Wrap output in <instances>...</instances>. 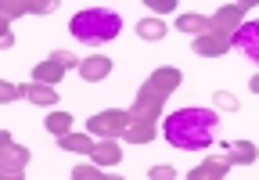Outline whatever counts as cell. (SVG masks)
Listing matches in <instances>:
<instances>
[{"instance_id":"obj_21","label":"cell","mask_w":259,"mask_h":180,"mask_svg":"<svg viewBox=\"0 0 259 180\" xmlns=\"http://www.w3.org/2000/svg\"><path fill=\"white\" fill-rule=\"evenodd\" d=\"M101 169H105V166H97V162L90 159V162H83V166L72 169V180H105L108 173H101Z\"/></svg>"},{"instance_id":"obj_14","label":"cell","mask_w":259,"mask_h":180,"mask_svg":"<svg viewBox=\"0 0 259 180\" xmlns=\"http://www.w3.org/2000/svg\"><path fill=\"white\" fill-rule=\"evenodd\" d=\"M25 101L40 105V108H54V105H58V90H54L51 83H36V79H32V83L25 86Z\"/></svg>"},{"instance_id":"obj_17","label":"cell","mask_w":259,"mask_h":180,"mask_svg":"<svg viewBox=\"0 0 259 180\" xmlns=\"http://www.w3.org/2000/svg\"><path fill=\"white\" fill-rule=\"evenodd\" d=\"M94 144H97L94 133H72V130H69V133L58 137V148H65V152H83V155H90Z\"/></svg>"},{"instance_id":"obj_7","label":"cell","mask_w":259,"mask_h":180,"mask_svg":"<svg viewBox=\"0 0 259 180\" xmlns=\"http://www.w3.org/2000/svg\"><path fill=\"white\" fill-rule=\"evenodd\" d=\"M58 11V0H0V18H22V15H51Z\"/></svg>"},{"instance_id":"obj_12","label":"cell","mask_w":259,"mask_h":180,"mask_svg":"<svg viewBox=\"0 0 259 180\" xmlns=\"http://www.w3.org/2000/svg\"><path fill=\"white\" fill-rule=\"evenodd\" d=\"M234 43H238V47L252 58V62L259 65V18H255V22H241V25H238Z\"/></svg>"},{"instance_id":"obj_9","label":"cell","mask_w":259,"mask_h":180,"mask_svg":"<svg viewBox=\"0 0 259 180\" xmlns=\"http://www.w3.org/2000/svg\"><path fill=\"white\" fill-rule=\"evenodd\" d=\"M209 22H212L216 33L234 36V33H238V25L245 22V8H241V4H223V8H216V11L209 15Z\"/></svg>"},{"instance_id":"obj_13","label":"cell","mask_w":259,"mask_h":180,"mask_svg":"<svg viewBox=\"0 0 259 180\" xmlns=\"http://www.w3.org/2000/svg\"><path fill=\"white\" fill-rule=\"evenodd\" d=\"M126 144H151L155 141V123L151 119H130V126L122 130Z\"/></svg>"},{"instance_id":"obj_20","label":"cell","mask_w":259,"mask_h":180,"mask_svg":"<svg viewBox=\"0 0 259 180\" xmlns=\"http://www.w3.org/2000/svg\"><path fill=\"white\" fill-rule=\"evenodd\" d=\"M44 126H47L54 137H61V133H69V130H72V115H69V112H54V115L44 119Z\"/></svg>"},{"instance_id":"obj_2","label":"cell","mask_w":259,"mask_h":180,"mask_svg":"<svg viewBox=\"0 0 259 180\" xmlns=\"http://www.w3.org/2000/svg\"><path fill=\"white\" fill-rule=\"evenodd\" d=\"M184 83V72L180 69H155L148 79H144V86L137 90V101H134V108H130V115L134 119H155L162 115V105H166V98L173 94V90Z\"/></svg>"},{"instance_id":"obj_11","label":"cell","mask_w":259,"mask_h":180,"mask_svg":"<svg viewBox=\"0 0 259 180\" xmlns=\"http://www.w3.org/2000/svg\"><path fill=\"white\" fill-rule=\"evenodd\" d=\"M90 159L97 166H119L122 162V148H119V137H97Z\"/></svg>"},{"instance_id":"obj_22","label":"cell","mask_w":259,"mask_h":180,"mask_svg":"<svg viewBox=\"0 0 259 180\" xmlns=\"http://www.w3.org/2000/svg\"><path fill=\"white\" fill-rule=\"evenodd\" d=\"M212 105H216L220 112H238V108H241V101H238L234 94H227V90H216V98H212Z\"/></svg>"},{"instance_id":"obj_15","label":"cell","mask_w":259,"mask_h":180,"mask_svg":"<svg viewBox=\"0 0 259 180\" xmlns=\"http://www.w3.org/2000/svg\"><path fill=\"white\" fill-rule=\"evenodd\" d=\"M259 159V148L252 141H234L231 148H227V162L231 166H252Z\"/></svg>"},{"instance_id":"obj_23","label":"cell","mask_w":259,"mask_h":180,"mask_svg":"<svg viewBox=\"0 0 259 180\" xmlns=\"http://www.w3.org/2000/svg\"><path fill=\"white\" fill-rule=\"evenodd\" d=\"M18 98H25V86H18V83H0V101H18Z\"/></svg>"},{"instance_id":"obj_4","label":"cell","mask_w":259,"mask_h":180,"mask_svg":"<svg viewBox=\"0 0 259 180\" xmlns=\"http://www.w3.org/2000/svg\"><path fill=\"white\" fill-rule=\"evenodd\" d=\"M25 166H29V148L15 144V137L4 130L0 133V173H4V180L25 176Z\"/></svg>"},{"instance_id":"obj_5","label":"cell","mask_w":259,"mask_h":180,"mask_svg":"<svg viewBox=\"0 0 259 180\" xmlns=\"http://www.w3.org/2000/svg\"><path fill=\"white\" fill-rule=\"evenodd\" d=\"M69 69H79V58L72 54V51H54L51 58H47V62H40L36 69H32V79H36V83H61L65 79V72H69Z\"/></svg>"},{"instance_id":"obj_19","label":"cell","mask_w":259,"mask_h":180,"mask_svg":"<svg viewBox=\"0 0 259 180\" xmlns=\"http://www.w3.org/2000/svg\"><path fill=\"white\" fill-rule=\"evenodd\" d=\"M177 29H184V33H191V36H202V33L212 29V22L202 18V15H180L177 18Z\"/></svg>"},{"instance_id":"obj_18","label":"cell","mask_w":259,"mask_h":180,"mask_svg":"<svg viewBox=\"0 0 259 180\" xmlns=\"http://www.w3.org/2000/svg\"><path fill=\"white\" fill-rule=\"evenodd\" d=\"M166 33H169V25L162 18H141L137 22V36L141 40H166Z\"/></svg>"},{"instance_id":"obj_25","label":"cell","mask_w":259,"mask_h":180,"mask_svg":"<svg viewBox=\"0 0 259 180\" xmlns=\"http://www.w3.org/2000/svg\"><path fill=\"white\" fill-rule=\"evenodd\" d=\"M148 176H151V180H173L177 169H173V166H155V169H148Z\"/></svg>"},{"instance_id":"obj_1","label":"cell","mask_w":259,"mask_h":180,"mask_svg":"<svg viewBox=\"0 0 259 180\" xmlns=\"http://www.w3.org/2000/svg\"><path fill=\"white\" fill-rule=\"evenodd\" d=\"M220 126V115L212 108H177L173 115H166L162 123V133L173 148H184V152H198V148L212 144V133Z\"/></svg>"},{"instance_id":"obj_26","label":"cell","mask_w":259,"mask_h":180,"mask_svg":"<svg viewBox=\"0 0 259 180\" xmlns=\"http://www.w3.org/2000/svg\"><path fill=\"white\" fill-rule=\"evenodd\" d=\"M11 43H15V36H11V33H8V29H4V36H0V47H4V51H8V47H11Z\"/></svg>"},{"instance_id":"obj_8","label":"cell","mask_w":259,"mask_h":180,"mask_svg":"<svg viewBox=\"0 0 259 180\" xmlns=\"http://www.w3.org/2000/svg\"><path fill=\"white\" fill-rule=\"evenodd\" d=\"M234 47V36H227V33H216V29H209V33L202 36H194V54H202V58H220Z\"/></svg>"},{"instance_id":"obj_10","label":"cell","mask_w":259,"mask_h":180,"mask_svg":"<svg viewBox=\"0 0 259 180\" xmlns=\"http://www.w3.org/2000/svg\"><path fill=\"white\" fill-rule=\"evenodd\" d=\"M108 72H112V58H108V54L79 58V76H83L87 83H101V79H108Z\"/></svg>"},{"instance_id":"obj_16","label":"cell","mask_w":259,"mask_h":180,"mask_svg":"<svg viewBox=\"0 0 259 180\" xmlns=\"http://www.w3.org/2000/svg\"><path fill=\"white\" fill-rule=\"evenodd\" d=\"M227 169H231V162L227 159H205V162H198L187 176L191 180H220V176H227Z\"/></svg>"},{"instance_id":"obj_24","label":"cell","mask_w":259,"mask_h":180,"mask_svg":"<svg viewBox=\"0 0 259 180\" xmlns=\"http://www.w3.org/2000/svg\"><path fill=\"white\" fill-rule=\"evenodd\" d=\"M141 4H148V8L158 11V15H173V11H177V0H141Z\"/></svg>"},{"instance_id":"obj_27","label":"cell","mask_w":259,"mask_h":180,"mask_svg":"<svg viewBox=\"0 0 259 180\" xmlns=\"http://www.w3.org/2000/svg\"><path fill=\"white\" fill-rule=\"evenodd\" d=\"M248 90H252V94H259V76H252V79H248Z\"/></svg>"},{"instance_id":"obj_3","label":"cell","mask_w":259,"mask_h":180,"mask_svg":"<svg viewBox=\"0 0 259 180\" xmlns=\"http://www.w3.org/2000/svg\"><path fill=\"white\" fill-rule=\"evenodd\" d=\"M119 29H122V18H119L115 11H105V8L79 11V15H72V22H69V33H72L79 43H90V47L115 40Z\"/></svg>"},{"instance_id":"obj_28","label":"cell","mask_w":259,"mask_h":180,"mask_svg":"<svg viewBox=\"0 0 259 180\" xmlns=\"http://www.w3.org/2000/svg\"><path fill=\"white\" fill-rule=\"evenodd\" d=\"M238 4H241V8L248 11V8H255V4H259V0H238Z\"/></svg>"},{"instance_id":"obj_6","label":"cell","mask_w":259,"mask_h":180,"mask_svg":"<svg viewBox=\"0 0 259 180\" xmlns=\"http://www.w3.org/2000/svg\"><path fill=\"white\" fill-rule=\"evenodd\" d=\"M130 112H122V108H105V112H97V115H90L87 119V133H94V137H122V130L130 126Z\"/></svg>"}]
</instances>
